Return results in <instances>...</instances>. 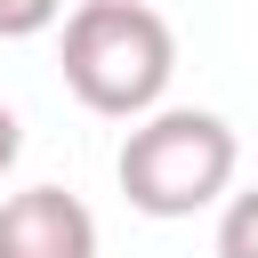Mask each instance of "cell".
I'll use <instances>...</instances> for the list:
<instances>
[{
	"instance_id": "obj_1",
	"label": "cell",
	"mask_w": 258,
	"mask_h": 258,
	"mask_svg": "<svg viewBox=\"0 0 258 258\" xmlns=\"http://www.w3.org/2000/svg\"><path fill=\"white\" fill-rule=\"evenodd\" d=\"M177 81V32L161 24V8L145 0H81L64 16V89L105 113V121H137L169 97Z\"/></svg>"
},
{
	"instance_id": "obj_6",
	"label": "cell",
	"mask_w": 258,
	"mask_h": 258,
	"mask_svg": "<svg viewBox=\"0 0 258 258\" xmlns=\"http://www.w3.org/2000/svg\"><path fill=\"white\" fill-rule=\"evenodd\" d=\"M16 153H24V121H16L8 105H0V177L16 169Z\"/></svg>"
},
{
	"instance_id": "obj_4",
	"label": "cell",
	"mask_w": 258,
	"mask_h": 258,
	"mask_svg": "<svg viewBox=\"0 0 258 258\" xmlns=\"http://www.w3.org/2000/svg\"><path fill=\"white\" fill-rule=\"evenodd\" d=\"M218 258H258V185L226 194V210H218Z\"/></svg>"
},
{
	"instance_id": "obj_5",
	"label": "cell",
	"mask_w": 258,
	"mask_h": 258,
	"mask_svg": "<svg viewBox=\"0 0 258 258\" xmlns=\"http://www.w3.org/2000/svg\"><path fill=\"white\" fill-rule=\"evenodd\" d=\"M56 24H64V0H0V40H32Z\"/></svg>"
},
{
	"instance_id": "obj_2",
	"label": "cell",
	"mask_w": 258,
	"mask_h": 258,
	"mask_svg": "<svg viewBox=\"0 0 258 258\" xmlns=\"http://www.w3.org/2000/svg\"><path fill=\"white\" fill-rule=\"evenodd\" d=\"M234 169H242V145L202 105H153V113H137V129L121 137V161H113L121 202L137 218H194V210L226 202Z\"/></svg>"
},
{
	"instance_id": "obj_3",
	"label": "cell",
	"mask_w": 258,
	"mask_h": 258,
	"mask_svg": "<svg viewBox=\"0 0 258 258\" xmlns=\"http://www.w3.org/2000/svg\"><path fill=\"white\" fill-rule=\"evenodd\" d=\"M0 258H97V218L64 185H24L0 202Z\"/></svg>"
}]
</instances>
